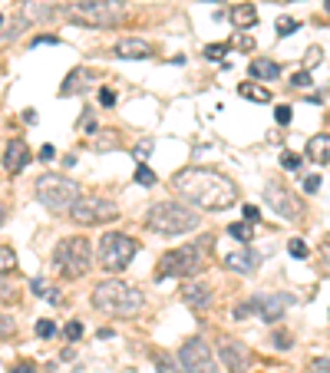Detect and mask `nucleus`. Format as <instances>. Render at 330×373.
I'll list each match as a JSON object with an SVG mask.
<instances>
[{
	"label": "nucleus",
	"mask_w": 330,
	"mask_h": 373,
	"mask_svg": "<svg viewBox=\"0 0 330 373\" xmlns=\"http://www.w3.org/2000/svg\"><path fill=\"white\" fill-rule=\"evenodd\" d=\"M93 308L103 314H112V318H136L145 308V294L119 277H110V281H99L93 287Z\"/></svg>",
	"instance_id": "obj_2"
},
{
	"label": "nucleus",
	"mask_w": 330,
	"mask_h": 373,
	"mask_svg": "<svg viewBox=\"0 0 330 373\" xmlns=\"http://www.w3.org/2000/svg\"><path fill=\"white\" fill-rule=\"evenodd\" d=\"M33 195H37V202H40L44 209L56 211V215H66V211L79 202V185L73 178L50 172V176H40L33 182Z\"/></svg>",
	"instance_id": "obj_7"
},
{
	"label": "nucleus",
	"mask_w": 330,
	"mask_h": 373,
	"mask_svg": "<svg viewBox=\"0 0 330 373\" xmlns=\"http://www.w3.org/2000/svg\"><path fill=\"white\" fill-rule=\"evenodd\" d=\"M182 301H185L192 310H205L211 304V287H205V284H185V287H182Z\"/></svg>",
	"instance_id": "obj_19"
},
{
	"label": "nucleus",
	"mask_w": 330,
	"mask_h": 373,
	"mask_svg": "<svg viewBox=\"0 0 330 373\" xmlns=\"http://www.w3.org/2000/svg\"><path fill=\"white\" fill-rule=\"evenodd\" d=\"M297 27H301L297 20H281V23L275 27V30H277V37H291V33H294Z\"/></svg>",
	"instance_id": "obj_32"
},
{
	"label": "nucleus",
	"mask_w": 330,
	"mask_h": 373,
	"mask_svg": "<svg viewBox=\"0 0 330 373\" xmlns=\"http://www.w3.org/2000/svg\"><path fill=\"white\" fill-rule=\"evenodd\" d=\"M209 4H221V0H209Z\"/></svg>",
	"instance_id": "obj_51"
},
{
	"label": "nucleus",
	"mask_w": 330,
	"mask_h": 373,
	"mask_svg": "<svg viewBox=\"0 0 330 373\" xmlns=\"http://www.w3.org/2000/svg\"><path fill=\"white\" fill-rule=\"evenodd\" d=\"M324 11H327V13H330V0H324Z\"/></svg>",
	"instance_id": "obj_50"
},
{
	"label": "nucleus",
	"mask_w": 330,
	"mask_h": 373,
	"mask_svg": "<svg viewBox=\"0 0 330 373\" xmlns=\"http://www.w3.org/2000/svg\"><path fill=\"white\" fill-rule=\"evenodd\" d=\"M218 357L228 373H248V367H251V351H248L242 341H235V337H221Z\"/></svg>",
	"instance_id": "obj_13"
},
{
	"label": "nucleus",
	"mask_w": 330,
	"mask_h": 373,
	"mask_svg": "<svg viewBox=\"0 0 330 373\" xmlns=\"http://www.w3.org/2000/svg\"><path fill=\"white\" fill-rule=\"evenodd\" d=\"M238 93H242L244 99H254V103H271V93H268L264 86H258V83H242Z\"/></svg>",
	"instance_id": "obj_25"
},
{
	"label": "nucleus",
	"mask_w": 330,
	"mask_h": 373,
	"mask_svg": "<svg viewBox=\"0 0 330 373\" xmlns=\"http://www.w3.org/2000/svg\"><path fill=\"white\" fill-rule=\"evenodd\" d=\"M308 159L317 165H327L330 162V136L327 132H317L308 139Z\"/></svg>",
	"instance_id": "obj_20"
},
{
	"label": "nucleus",
	"mask_w": 330,
	"mask_h": 373,
	"mask_svg": "<svg viewBox=\"0 0 330 373\" xmlns=\"http://www.w3.org/2000/svg\"><path fill=\"white\" fill-rule=\"evenodd\" d=\"M287 251H291V258H308V244L301 242V238H291V242H287Z\"/></svg>",
	"instance_id": "obj_30"
},
{
	"label": "nucleus",
	"mask_w": 330,
	"mask_h": 373,
	"mask_svg": "<svg viewBox=\"0 0 330 373\" xmlns=\"http://www.w3.org/2000/svg\"><path fill=\"white\" fill-rule=\"evenodd\" d=\"M63 13H66V20L79 23V27L106 30V27H116L126 17V4L122 0H77Z\"/></svg>",
	"instance_id": "obj_5"
},
{
	"label": "nucleus",
	"mask_w": 330,
	"mask_h": 373,
	"mask_svg": "<svg viewBox=\"0 0 330 373\" xmlns=\"http://www.w3.org/2000/svg\"><path fill=\"white\" fill-rule=\"evenodd\" d=\"M56 11V0H20L17 4V17L13 20H4V46H11L17 37H20L27 27H40L53 17Z\"/></svg>",
	"instance_id": "obj_8"
},
{
	"label": "nucleus",
	"mask_w": 330,
	"mask_h": 373,
	"mask_svg": "<svg viewBox=\"0 0 330 373\" xmlns=\"http://www.w3.org/2000/svg\"><path fill=\"white\" fill-rule=\"evenodd\" d=\"M136 251H139V244L132 242L129 235H122V231H110V235L99 238V264H103L106 271H122V268H129Z\"/></svg>",
	"instance_id": "obj_10"
},
{
	"label": "nucleus",
	"mask_w": 330,
	"mask_h": 373,
	"mask_svg": "<svg viewBox=\"0 0 330 373\" xmlns=\"http://www.w3.org/2000/svg\"><path fill=\"white\" fill-rule=\"evenodd\" d=\"M251 77L254 79H277L281 77V66L275 63V60H251Z\"/></svg>",
	"instance_id": "obj_22"
},
{
	"label": "nucleus",
	"mask_w": 330,
	"mask_h": 373,
	"mask_svg": "<svg viewBox=\"0 0 330 373\" xmlns=\"http://www.w3.org/2000/svg\"><path fill=\"white\" fill-rule=\"evenodd\" d=\"M136 185H145V188L155 185V172L145 162H139V169H136Z\"/></svg>",
	"instance_id": "obj_28"
},
{
	"label": "nucleus",
	"mask_w": 330,
	"mask_h": 373,
	"mask_svg": "<svg viewBox=\"0 0 330 373\" xmlns=\"http://www.w3.org/2000/svg\"><path fill=\"white\" fill-rule=\"evenodd\" d=\"M264 202H268V205H271L284 221H301L304 218L301 198H297L291 188L281 185V182H268V185H264Z\"/></svg>",
	"instance_id": "obj_12"
},
{
	"label": "nucleus",
	"mask_w": 330,
	"mask_h": 373,
	"mask_svg": "<svg viewBox=\"0 0 330 373\" xmlns=\"http://www.w3.org/2000/svg\"><path fill=\"white\" fill-rule=\"evenodd\" d=\"M136 159H139V162H145V159H149V155H152V143H149V139H145V143H139L136 145Z\"/></svg>",
	"instance_id": "obj_34"
},
{
	"label": "nucleus",
	"mask_w": 330,
	"mask_h": 373,
	"mask_svg": "<svg viewBox=\"0 0 330 373\" xmlns=\"http://www.w3.org/2000/svg\"><path fill=\"white\" fill-rule=\"evenodd\" d=\"M112 53L119 56V60H149L152 46L145 44V40H119V44L112 46Z\"/></svg>",
	"instance_id": "obj_18"
},
{
	"label": "nucleus",
	"mask_w": 330,
	"mask_h": 373,
	"mask_svg": "<svg viewBox=\"0 0 330 373\" xmlns=\"http://www.w3.org/2000/svg\"><path fill=\"white\" fill-rule=\"evenodd\" d=\"M291 83H294V86H310V73H308V70H301V73H294Z\"/></svg>",
	"instance_id": "obj_43"
},
{
	"label": "nucleus",
	"mask_w": 330,
	"mask_h": 373,
	"mask_svg": "<svg viewBox=\"0 0 330 373\" xmlns=\"http://www.w3.org/2000/svg\"><path fill=\"white\" fill-rule=\"evenodd\" d=\"M53 264L60 271V277H66V281L86 277L89 268H93V244H89V238H83V235L63 238L53 251Z\"/></svg>",
	"instance_id": "obj_6"
},
{
	"label": "nucleus",
	"mask_w": 330,
	"mask_h": 373,
	"mask_svg": "<svg viewBox=\"0 0 330 373\" xmlns=\"http://www.w3.org/2000/svg\"><path fill=\"white\" fill-rule=\"evenodd\" d=\"M99 103H103L106 110H110V106H116V93H112L110 86H103V89H99Z\"/></svg>",
	"instance_id": "obj_35"
},
{
	"label": "nucleus",
	"mask_w": 330,
	"mask_h": 373,
	"mask_svg": "<svg viewBox=\"0 0 330 373\" xmlns=\"http://www.w3.org/2000/svg\"><path fill=\"white\" fill-rule=\"evenodd\" d=\"M66 337H70V341H79V337H83V324H79V320L66 324Z\"/></svg>",
	"instance_id": "obj_38"
},
{
	"label": "nucleus",
	"mask_w": 330,
	"mask_h": 373,
	"mask_svg": "<svg viewBox=\"0 0 330 373\" xmlns=\"http://www.w3.org/2000/svg\"><path fill=\"white\" fill-rule=\"evenodd\" d=\"M281 165L294 172V169H301V155H294V152H284V155H281Z\"/></svg>",
	"instance_id": "obj_36"
},
{
	"label": "nucleus",
	"mask_w": 330,
	"mask_h": 373,
	"mask_svg": "<svg viewBox=\"0 0 330 373\" xmlns=\"http://www.w3.org/2000/svg\"><path fill=\"white\" fill-rule=\"evenodd\" d=\"M225 53H228V46H225V44H211V46H205V56H209V60H221Z\"/></svg>",
	"instance_id": "obj_33"
},
{
	"label": "nucleus",
	"mask_w": 330,
	"mask_h": 373,
	"mask_svg": "<svg viewBox=\"0 0 330 373\" xmlns=\"http://www.w3.org/2000/svg\"><path fill=\"white\" fill-rule=\"evenodd\" d=\"M291 116H294V112H291V106H277V110H275V119L281 122V126H287V122H291Z\"/></svg>",
	"instance_id": "obj_39"
},
{
	"label": "nucleus",
	"mask_w": 330,
	"mask_h": 373,
	"mask_svg": "<svg viewBox=\"0 0 330 373\" xmlns=\"http://www.w3.org/2000/svg\"><path fill=\"white\" fill-rule=\"evenodd\" d=\"M320 264H324V271L330 275V242H324V248H320Z\"/></svg>",
	"instance_id": "obj_42"
},
{
	"label": "nucleus",
	"mask_w": 330,
	"mask_h": 373,
	"mask_svg": "<svg viewBox=\"0 0 330 373\" xmlns=\"http://www.w3.org/2000/svg\"><path fill=\"white\" fill-rule=\"evenodd\" d=\"M30 291H33L37 297H46L50 304H63V294H56V291L46 284L44 277H33V281H30Z\"/></svg>",
	"instance_id": "obj_23"
},
{
	"label": "nucleus",
	"mask_w": 330,
	"mask_h": 373,
	"mask_svg": "<svg viewBox=\"0 0 330 373\" xmlns=\"http://www.w3.org/2000/svg\"><path fill=\"white\" fill-rule=\"evenodd\" d=\"M11 330H13V320L11 314H4V337H11Z\"/></svg>",
	"instance_id": "obj_47"
},
{
	"label": "nucleus",
	"mask_w": 330,
	"mask_h": 373,
	"mask_svg": "<svg viewBox=\"0 0 330 373\" xmlns=\"http://www.w3.org/2000/svg\"><path fill=\"white\" fill-rule=\"evenodd\" d=\"M53 46V44H60V40H56V37H37V40H33V46Z\"/></svg>",
	"instance_id": "obj_45"
},
{
	"label": "nucleus",
	"mask_w": 330,
	"mask_h": 373,
	"mask_svg": "<svg viewBox=\"0 0 330 373\" xmlns=\"http://www.w3.org/2000/svg\"><path fill=\"white\" fill-rule=\"evenodd\" d=\"M172 192L202 211H225L238 202V185L215 169L188 165L172 176Z\"/></svg>",
	"instance_id": "obj_1"
},
{
	"label": "nucleus",
	"mask_w": 330,
	"mask_h": 373,
	"mask_svg": "<svg viewBox=\"0 0 330 373\" xmlns=\"http://www.w3.org/2000/svg\"><path fill=\"white\" fill-rule=\"evenodd\" d=\"M231 20H235L238 30H251L254 23H258V11H254L251 4H238V7L231 11Z\"/></svg>",
	"instance_id": "obj_21"
},
{
	"label": "nucleus",
	"mask_w": 330,
	"mask_h": 373,
	"mask_svg": "<svg viewBox=\"0 0 330 373\" xmlns=\"http://www.w3.org/2000/svg\"><path fill=\"white\" fill-rule=\"evenodd\" d=\"M228 235L235 238V242L248 244L251 242V221H235V225H228Z\"/></svg>",
	"instance_id": "obj_26"
},
{
	"label": "nucleus",
	"mask_w": 330,
	"mask_h": 373,
	"mask_svg": "<svg viewBox=\"0 0 330 373\" xmlns=\"http://www.w3.org/2000/svg\"><path fill=\"white\" fill-rule=\"evenodd\" d=\"M287 308H291V297L287 294H268V291H264V294L251 297V310L264 320V324H277V320L284 318Z\"/></svg>",
	"instance_id": "obj_14"
},
{
	"label": "nucleus",
	"mask_w": 330,
	"mask_h": 373,
	"mask_svg": "<svg viewBox=\"0 0 330 373\" xmlns=\"http://www.w3.org/2000/svg\"><path fill=\"white\" fill-rule=\"evenodd\" d=\"M308 373H330V357H317V360H310Z\"/></svg>",
	"instance_id": "obj_31"
},
{
	"label": "nucleus",
	"mask_w": 330,
	"mask_h": 373,
	"mask_svg": "<svg viewBox=\"0 0 330 373\" xmlns=\"http://www.w3.org/2000/svg\"><path fill=\"white\" fill-rule=\"evenodd\" d=\"M93 145H96V149H112V145H119V132H116V129H106L103 136H99V139H93Z\"/></svg>",
	"instance_id": "obj_27"
},
{
	"label": "nucleus",
	"mask_w": 330,
	"mask_h": 373,
	"mask_svg": "<svg viewBox=\"0 0 330 373\" xmlns=\"http://www.w3.org/2000/svg\"><path fill=\"white\" fill-rule=\"evenodd\" d=\"M70 218L77 221L79 228H96V225H110V221L119 218V209L103 195H79V202L70 209Z\"/></svg>",
	"instance_id": "obj_9"
},
{
	"label": "nucleus",
	"mask_w": 330,
	"mask_h": 373,
	"mask_svg": "<svg viewBox=\"0 0 330 373\" xmlns=\"http://www.w3.org/2000/svg\"><path fill=\"white\" fill-rule=\"evenodd\" d=\"M238 44H242L244 50H254V40H251V37H242V40H238Z\"/></svg>",
	"instance_id": "obj_49"
},
{
	"label": "nucleus",
	"mask_w": 330,
	"mask_h": 373,
	"mask_svg": "<svg viewBox=\"0 0 330 373\" xmlns=\"http://www.w3.org/2000/svg\"><path fill=\"white\" fill-rule=\"evenodd\" d=\"M178 360L188 373H218V363H215V353L202 337H188L178 351Z\"/></svg>",
	"instance_id": "obj_11"
},
{
	"label": "nucleus",
	"mask_w": 330,
	"mask_h": 373,
	"mask_svg": "<svg viewBox=\"0 0 330 373\" xmlns=\"http://www.w3.org/2000/svg\"><path fill=\"white\" fill-rule=\"evenodd\" d=\"M244 221H251V225H258V221H261V211L254 209V205H244Z\"/></svg>",
	"instance_id": "obj_41"
},
{
	"label": "nucleus",
	"mask_w": 330,
	"mask_h": 373,
	"mask_svg": "<svg viewBox=\"0 0 330 373\" xmlns=\"http://www.w3.org/2000/svg\"><path fill=\"white\" fill-rule=\"evenodd\" d=\"M93 86V73H89L86 66H77V70H70L63 79V86H60V96H79V93H86Z\"/></svg>",
	"instance_id": "obj_17"
},
{
	"label": "nucleus",
	"mask_w": 330,
	"mask_h": 373,
	"mask_svg": "<svg viewBox=\"0 0 330 373\" xmlns=\"http://www.w3.org/2000/svg\"><path fill=\"white\" fill-rule=\"evenodd\" d=\"M37 334H40V337H53L56 334L53 320H37Z\"/></svg>",
	"instance_id": "obj_37"
},
{
	"label": "nucleus",
	"mask_w": 330,
	"mask_h": 373,
	"mask_svg": "<svg viewBox=\"0 0 330 373\" xmlns=\"http://www.w3.org/2000/svg\"><path fill=\"white\" fill-rule=\"evenodd\" d=\"M11 373H37L30 367V363H17V367H11Z\"/></svg>",
	"instance_id": "obj_46"
},
{
	"label": "nucleus",
	"mask_w": 330,
	"mask_h": 373,
	"mask_svg": "<svg viewBox=\"0 0 330 373\" xmlns=\"http://www.w3.org/2000/svg\"><path fill=\"white\" fill-rule=\"evenodd\" d=\"M145 228L155 235H185V231L198 228V211L195 205H182V202L165 198L145 211Z\"/></svg>",
	"instance_id": "obj_3"
},
{
	"label": "nucleus",
	"mask_w": 330,
	"mask_h": 373,
	"mask_svg": "<svg viewBox=\"0 0 330 373\" xmlns=\"http://www.w3.org/2000/svg\"><path fill=\"white\" fill-rule=\"evenodd\" d=\"M27 165H30V149H27V143H23V139L7 143V149H4V169H7L11 176H17Z\"/></svg>",
	"instance_id": "obj_16"
},
{
	"label": "nucleus",
	"mask_w": 330,
	"mask_h": 373,
	"mask_svg": "<svg viewBox=\"0 0 330 373\" xmlns=\"http://www.w3.org/2000/svg\"><path fill=\"white\" fill-rule=\"evenodd\" d=\"M155 373H188L182 360H172L169 353H155Z\"/></svg>",
	"instance_id": "obj_24"
},
{
	"label": "nucleus",
	"mask_w": 330,
	"mask_h": 373,
	"mask_svg": "<svg viewBox=\"0 0 330 373\" xmlns=\"http://www.w3.org/2000/svg\"><path fill=\"white\" fill-rule=\"evenodd\" d=\"M258 264H261V258H258V251H251V248H238V251L225 254V268L235 271V275H254Z\"/></svg>",
	"instance_id": "obj_15"
},
{
	"label": "nucleus",
	"mask_w": 330,
	"mask_h": 373,
	"mask_svg": "<svg viewBox=\"0 0 330 373\" xmlns=\"http://www.w3.org/2000/svg\"><path fill=\"white\" fill-rule=\"evenodd\" d=\"M40 159H44V162H50V159H53V145H44V149H40Z\"/></svg>",
	"instance_id": "obj_48"
},
{
	"label": "nucleus",
	"mask_w": 330,
	"mask_h": 373,
	"mask_svg": "<svg viewBox=\"0 0 330 373\" xmlns=\"http://www.w3.org/2000/svg\"><path fill=\"white\" fill-rule=\"evenodd\" d=\"M317 188H320V176H308V178H304V192H308V195H314Z\"/></svg>",
	"instance_id": "obj_40"
},
{
	"label": "nucleus",
	"mask_w": 330,
	"mask_h": 373,
	"mask_svg": "<svg viewBox=\"0 0 330 373\" xmlns=\"http://www.w3.org/2000/svg\"><path fill=\"white\" fill-rule=\"evenodd\" d=\"M275 347L277 351H291V337L287 334H275Z\"/></svg>",
	"instance_id": "obj_44"
},
{
	"label": "nucleus",
	"mask_w": 330,
	"mask_h": 373,
	"mask_svg": "<svg viewBox=\"0 0 330 373\" xmlns=\"http://www.w3.org/2000/svg\"><path fill=\"white\" fill-rule=\"evenodd\" d=\"M13 268H17V258H13L11 244H4V248H0V271H4V275H11Z\"/></svg>",
	"instance_id": "obj_29"
},
{
	"label": "nucleus",
	"mask_w": 330,
	"mask_h": 373,
	"mask_svg": "<svg viewBox=\"0 0 330 373\" xmlns=\"http://www.w3.org/2000/svg\"><path fill=\"white\" fill-rule=\"evenodd\" d=\"M211 244H215V238L205 235L202 242H192V244H182V248L165 251L162 261H159L155 277H192V275H198V271L205 268V261H209Z\"/></svg>",
	"instance_id": "obj_4"
}]
</instances>
